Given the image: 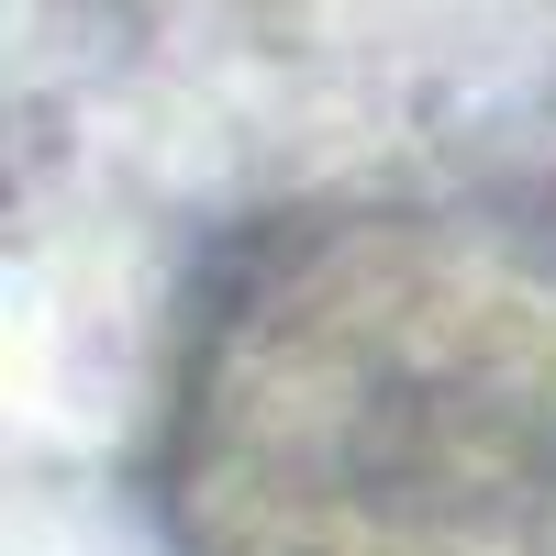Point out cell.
<instances>
[{"instance_id":"cell-1","label":"cell","mask_w":556,"mask_h":556,"mask_svg":"<svg viewBox=\"0 0 556 556\" xmlns=\"http://www.w3.org/2000/svg\"><path fill=\"white\" fill-rule=\"evenodd\" d=\"M190 556H556V245L323 223L201 312L167 434Z\"/></svg>"}]
</instances>
